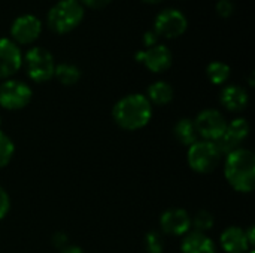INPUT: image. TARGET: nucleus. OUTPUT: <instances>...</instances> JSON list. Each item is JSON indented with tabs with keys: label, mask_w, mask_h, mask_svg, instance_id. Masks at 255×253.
<instances>
[{
	"label": "nucleus",
	"mask_w": 255,
	"mask_h": 253,
	"mask_svg": "<svg viewBox=\"0 0 255 253\" xmlns=\"http://www.w3.org/2000/svg\"><path fill=\"white\" fill-rule=\"evenodd\" d=\"M187 160H188V166L191 167V170L200 174H208V173H212L218 167L221 161V154L218 152L214 142L200 139L191 146H188Z\"/></svg>",
	"instance_id": "5"
},
{
	"label": "nucleus",
	"mask_w": 255,
	"mask_h": 253,
	"mask_svg": "<svg viewBox=\"0 0 255 253\" xmlns=\"http://www.w3.org/2000/svg\"><path fill=\"white\" fill-rule=\"evenodd\" d=\"M250 134V124L245 118H236L232 122H227L224 134L214 142L221 155H229L230 152L241 148V143L247 140Z\"/></svg>",
	"instance_id": "9"
},
{
	"label": "nucleus",
	"mask_w": 255,
	"mask_h": 253,
	"mask_svg": "<svg viewBox=\"0 0 255 253\" xmlns=\"http://www.w3.org/2000/svg\"><path fill=\"white\" fill-rule=\"evenodd\" d=\"M22 64L25 66V72L33 82H48L54 76V57L48 49L42 46H34L28 49L22 57Z\"/></svg>",
	"instance_id": "4"
},
{
	"label": "nucleus",
	"mask_w": 255,
	"mask_h": 253,
	"mask_svg": "<svg viewBox=\"0 0 255 253\" xmlns=\"http://www.w3.org/2000/svg\"><path fill=\"white\" fill-rule=\"evenodd\" d=\"M182 253H217V245L205 233H188L185 234L182 245Z\"/></svg>",
	"instance_id": "16"
},
{
	"label": "nucleus",
	"mask_w": 255,
	"mask_h": 253,
	"mask_svg": "<svg viewBox=\"0 0 255 253\" xmlns=\"http://www.w3.org/2000/svg\"><path fill=\"white\" fill-rule=\"evenodd\" d=\"M230 66L223 61H212L206 67V75L214 85H223L230 78Z\"/></svg>",
	"instance_id": "20"
},
{
	"label": "nucleus",
	"mask_w": 255,
	"mask_h": 253,
	"mask_svg": "<svg viewBox=\"0 0 255 253\" xmlns=\"http://www.w3.org/2000/svg\"><path fill=\"white\" fill-rule=\"evenodd\" d=\"M10 209V198L7 195V192L0 186V219H3Z\"/></svg>",
	"instance_id": "25"
},
{
	"label": "nucleus",
	"mask_w": 255,
	"mask_h": 253,
	"mask_svg": "<svg viewBox=\"0 0 255 253\" xmlns=\"http://www.w3.org/2000/svg\"><path fill=\"white\" fill-rule=\"evenodd\" d=\"M31 88L16 79H7L0 85V106L6 110L24 109L31 100Z\"/></svg>",
	"instance_id": "6"
},
{
	"label": "nucleus",
	"mask_w": 255,
	"mask_h": 253,
	"mask_svg": "<svg viewBox=\"0 0 255 253\" xmlns=\"http://www.w3.org/2000/svg\"><path fill=\"white\" fill-rule=\"evenodd\" d=\"M145 248L148 253H163L164 251V240L160 233L149 231L145 236Z\"/></svg>",
	"instance_id": "23"
},
{
	"label": "nucleus",
	"mask_w": 255,
	"mask_h": 253,
	"mask_svg": "<svg viewBox=\"0 0 255 253\" xmlns=\"http://www.w3.org/2000/svg\"><path fill=\"white\" fill-rule=\"evenodd\" d=\"M112 116L115 124L124 130H140L152 118V104L143 94H128L117 101Z\"/></svg>",
	"instance_id": "1"
},
{
	"label": "nucleus",
	"mask_w": 255,
	"mask_h": 253,
	"mask_svg": "<svg viewBox=\"0 0 255 253\" xmlns=\"http://www.w3.org/2000/svg\"><path fill=\"white\" fill-rule=\"evenodd\" d=\"M82 7H88V9H93V10H99V9H103L106 7L112 0H78Z\"/></svg>",
	"instance_id": "26"
},
{
	"label": "nucleus",
	"mask_w": 255,
	"mask_h": 253,
	"mask_svg": "<svg viewBox=\"0 0 255 253\" xmlns=\"http://www.w3.org/2000/svg\"><path fill=\"white\" fill-rule=\"evenodd\" d=\"M13 152H15V145L12 139L3 131H0V169L6 167L10 163Z\"/></svg>",
	"instance_id": "22"
},
{
	"label": "nucleus",
	"mask_w": 255,
	"mask_h": 253,
	"mask_svg": "<svg viewBox=\"0 0 255 253\" xmlns=\"http://www.w3.org/2000/svg\"><path fill=\"white\" fill-rule=\"evenodd\" d=\"M248 253H254V251H250V252H248Z\"/></svg>",
	"instance_id": "30"
},
{
	"label": "nucleus",
	"mask_w": 255,
	"mask_h": 253,
	"mask_svg": "<svg viewBox=\"0 0 255 253\" xmlns=\"http://www.w3.org/2000/svg\"><path fill=\"white\" fill-rule=\"evenodd\" d=\"M60 253H84V251L79 246H66L61 249Z\"/></svg>",
	"instance_id": "28"
},
{
	"label": "nucleus",
	"mask_w": 255,
	"mask_h": 253,
	"mask_svg": "<svg viewBox=\"0 0 255 253\" xmlns=\"http://www.w3.org/2000/svg\"><path fill=\"white\" fill-rule=\"evenodd\" d=\"M194 121L196 131L199 134V139L208 140V142H217L227 128V121L223 116L221 112L215 109H205L202 110Z\"/></svg>",
	"instance_id": "8"
},
{
	"label": "nucleus",
	"mask_w": 255,
	"mask_h": 253,
	"mask_svg": "<svg viewBox=\"0 0 255 253\" xmlns=\"http://www.w3.org/2000/svg\"><path fill=\"white\" fill-rule=\"evenodd\" d=\"M145 3H149V4H157V3H160V1H163V0H143Z\"/></svg>",
	"instance_id": "29"
},
{
	"label": "nucleus",
	"mask_w": 255,
	"mask_h": 253,
	"mask_svg": "<svg viewBox=\"0 0 255 253\" xmlns=\"http://www.w3.org/2000/svg\"><path fill=\"white\" fill-rule=\"evenodd\" d=\"M235 10V4L230 0H218L217 3V13L223 18H229Z\"/></svg>",
	"instance_id": "24"
},
{
	"label": "nucleus",
	"mask_w": 255,
	"mask_h": 253,
	"mask_svg": "<svg viewBox=\"0 0 255 253\" xmlns=\"http://www.w3.org/2000/svg\"><path fill=\"white\" fill-rule=\"evenodd\" d=\"M160 227L161 231L169 234V236H184L188 234L191 230V216L188 215L187 210L184 209H167L161 216H160Z\"/></svg>",
	"instance_id": "13"
},
{
	"label": "nucleus",
	"mask_w": 255,
	"mask_h": 253,
	"mask_svg": "<svg viewBox=\"0 0 255 253\" xmlns=\"http://www.w3.org/2000/svg\"><path fill=\"white\" fill-rule=\"evenodd\" d=\"M214 224H215L214 215L211 212H208V210H199L194 215V218H191V227L197 233H205L206 234V231L214 228Z\"/></svg>",
	"instance_id": "21"
},
{
	"label": "nucleus",
	"mask_w": 255,
	"mask_h": 253,
	"mask_svg": "<svg viewBox=\"0 0 255 253\" xmlns=\"http://www.w3.org/2000/svg\"><path fill=\"white\" fill-rule=\"evenodd\" d=\"M136 61L142 63L149 72L152 73H163L166 72L173 61L172 51L166 45L157 43L155 46H151L145 51H139L134 55Z\"/></svg>",
	"instance_id": "11"
},
{
	"label": "nucleus",
	"mask_w": 255,
	"mask_h": 253,
	"mask_svg": "<svg viewBox=\"0 0 255 253\" xmlns=\"http://www.w3.org/2000/svg\"><path fill=\"white\" fill-rule=\"evenodd\" d=\"M220 103L230 112H242L250 103L248 92L239 85H227L220 92Z\"/></svg>",
	"instance_id": "15"
},
{
	"label": "nucleus",
	"mask_w": 255,
	"mask_h": 253,
	"mask_svg": "<svg viewBox=\"0 0 255 253\" xmlns=\"http://www.w3.org/2000/svg\"><path fill=\"white\" fill-rule=\"evenodd\" d=\"M54 76L57 78V81L63 85H75L79 79H81V70L79 67H76L75 64L70 63H61L58 66H55L54 70Z\"/></svg>",
	"instance_id": "19"
},
{
	"label": "nucleus",
	"mask_w": 255,
	"mask_h": 253,
	"mask_svg": "<svg viewBox=\"0 0 255 253\" xmlns=\"http://www.w3.org/2000/svg\"><path fill=\"white\" fill-rule=\"evenodd\" d=\"M0 124H1V116H0Z\"/></svg>",
	"instance_id": "31"
},
{
	"label": "nucleus",
	"mask_w": 255,
	"mask_h": 253,
	"mask_svg": "<svg viewBox=\"0 0 255 253\" xmlns=\"http://www.w3.org/2000/svg\"><path fill=\"white\" fill-rule=\"evenodd\" d=\"M220 243L226 253H248L253 248L248 242L247 231L241 227L226 228L221 234Z\"/></svg>",
	"instance_id": "14"
},
{
	"label": "nucleus",
	"mask_w": 255,
	"mask_h": 253,
	"mask_svg": "<svg viewBox=\"0 0 255 253\" xmlns=\"http://www.w3.org/2000/svg\"><path fill=\"white\" fill-rule=\"evenodd\" d=\"M48 25L58 34L75 30L84 19V7L78 0H60L48 12Z\"/></svg>",
	"instance_id": "3"
},
{
	"label": "nucleus",
	"mask_w": 255,
	"mask_h": 253,
	"mask_svg": "<svg viewBox=\"0 0 255 253\" xmlns=\"http://www.w3.org/2000/svg\"><path fill=\"white\" fill-rule=\"evenodd\" d=\"M158 36H157V33L154 31V30H148V31H145V34H143V43H145V46H148V48H151V46H155L157 43H158Z\"/></svg>",
	"instance_id": "27"
},
{
	"label": "nucleus",
	"mask_w": 255,
	"mask_h": 253,
	"mask_svg": "<svg viewBox=\"0 0 255 253\" xmlns=\"http://www.w3.org/2000/svg\"><path fill=\"white\" fill-rule=\"evenodd\" d=\"M173 95H175L173 88L166 81H157L151 84L146 91V98L149 100V103L157 104V106L169 104L173 100Z\"/></svg>",
	"instance_id": "17"
},
{
	"label": "nucleus",
	"mask_w": 255,
	"mask_h": 253,
	"mask_svg": "<svg viewBox=\"0 0 255 253\" xmlns=\"http://www.w3.org/2000/svg\"><path fill=\"white\" fill-rule=\"evenodd\" d=\"M22 66V54L15 42L0 37V79H9Z\"/></svg>",
	"instance_id": "12"
},
{
	"label": "nucleus",
	"mask_w": 255,
	"mask_h": 253,
	"mask_svg": "<svg viewBox=\"0 0 255 253\" xmlns=\"http://www.w3.org/2000/svg\"><path fill=\"white\" fill-rule=\"evenodd\" d=\"M224 176L238 192L248 194L255 188V157L250 149L239 148L226 155Z\"/></svg>",
	"instance_id": "2"
},
{
	"label": "nucleus",
	"mask_w": 255,
	"mask_h": 253,
	"mask_svg": "<svg viewBox=\"0 0 255 253\" xmlns=\"http://www.w3.org/2000/svg\"><path fill=\"white\" fill-rule=\"evenodd\" d=\"M173 134L176 137V140L184 145V146H191L193 143H196L199 140V134L196 131V125L194 121L190 118H182L175 124L173 128Z\"/></svg>",
	"instance_id": "18"
},
{
	"label": "nucleus",
	"mask_w": 255,
	"mask_h": 253,
	"mask_svg": "<svg viewBox=\"0 0 255 253\" xmlns=\"http://www.w3.org/2000/svg\"><path fill=\"white\" fill-rule=\"evenodd\" d=\"M188 28L187 16L178 9H163L154 21V31L158 37L176 39Z\"/></svg>",
	"instance_id": "7"
},
{
	"label": "nucleus",
	"mask_w": 255,
	"mask_h": 253,
	"mask_svg": "<svg viewBox=\"0 0 255 253\" xmlns=\"http://www.w3.org/2000/svg\"><path fill=\"white\" fill-rule=\"evenodd\" d=\"M42 33V22L36 15L25 13L13 19L10 25L12 42L19 45H28L37 40Z\"/></svg>",
	"instance_id": "10"
}]
</instances>
